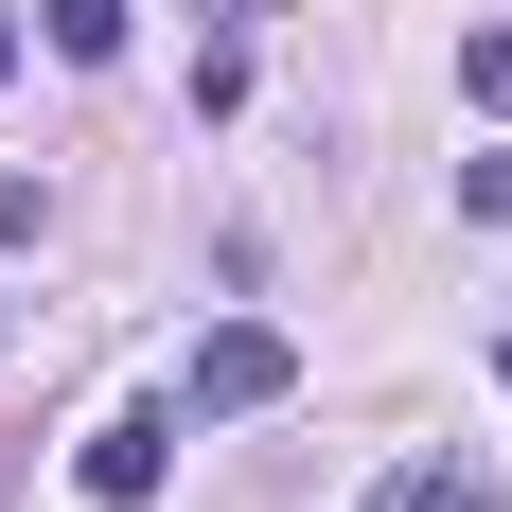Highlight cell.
I'll use <instances>...</instances> for the list:
<instances>
[{"instance_id": "8", "label": "cell", "mask_w": 512, "mask_h": 512, "mask_svg": "<svg viewBox=\"0 0 512 512\" xmlns=\"http://www.w3.org/2000/svg\"><path fill=\"white\" fill-rule=\"evenodd\" d=\"M495 389H512V336H495Z\"/></svg>"}, {"instance_id": "3", "label": "cell", "mask_w": 512, "mask_h": 512, "mask_svg": "<svg viewBox=\"0 0 512 512\" xmlns=\"http://www.w3.org/2000/svg\"><path fill=\"white\" fill-rule=\"evenodd\" d=\"M371 512H512V495H495L477 460H389V477H371Z\"/></svg>"}, {"instance_id": "7", "label": "cell", "mask_w": 512, "mask_h": 512, "mask_svg": "<svg viewBox=\"0 0 512 512\" xmlns=\"http://www.w3.org/2000/svg\"><path fill=\"white\" fill-rule=\"evenodd\" d=\"M0 71H18V18H0Z\"/></svg>"}, {"instance_id": "2", "label": "cell", "mask_w": 512, "mask_h": 512, "mask_svg": "<svg viewBox=\"0 0 512 512\" xmlns=\"http://www.w3.org/2000/svg\"><path fill=\"white\" fill-rule=\"evenodd\" d=\"M71 477H89L106 512H142L159 477H177V407H106V424H89V460H71Z\"/></svg>"}, {"instance_id": "1", "label": "cell", "mask_w": 512, "mask_h": 512, "mask_svg": "<svg viewBox=\"0 0 512 512\" xmlns=\"http://www.w3.org/2000/svg\"><path fill=\"white\" fill-rule=\"evenodd\" d=\"M283 389H301V354H283L265 318H212L195 371H177V424H248V407H283Z\"/></svg>"}, {"instance_id": "4", "label": "cell", "mask_w": 512, "mask_h": 512, "mask_svg": "<svg viewBox=\"0 0 512 512\" xmlns=\"http://www.w3.org/2000/svg\"><path fill=\"white\" fill-rule=\"evenodd\" d=\"M53 53H71V71H106V53H124V0H53Z\"/></svg>"}, {"instance_id": "5", "label": "cell", "mask_w": 512, "mask_h": 512, "mask_svg": "<svg viewBox=\"0 0 512 512\" xmlns=\"http://www.w3.org/2000/svg\"><path fill=\"white\" fill-rule=\"evenodd\" d=\"M460 89H477V106L512 124V18H477V36H460Z\"/></svg>"}, {"instance_id": "6", "label": "cell", "mask_w": 512, "mask_h": 512, "mask_svg": "<svg viewBox=\"0 0 512 512\" xmlns=\"http://www.w3.org/2000/svg\"><path fill=\"white\" fill-rule=\"evenodd\" d=\"M460 212H512V159H460Z\"/></svg>"}]
</instances>
